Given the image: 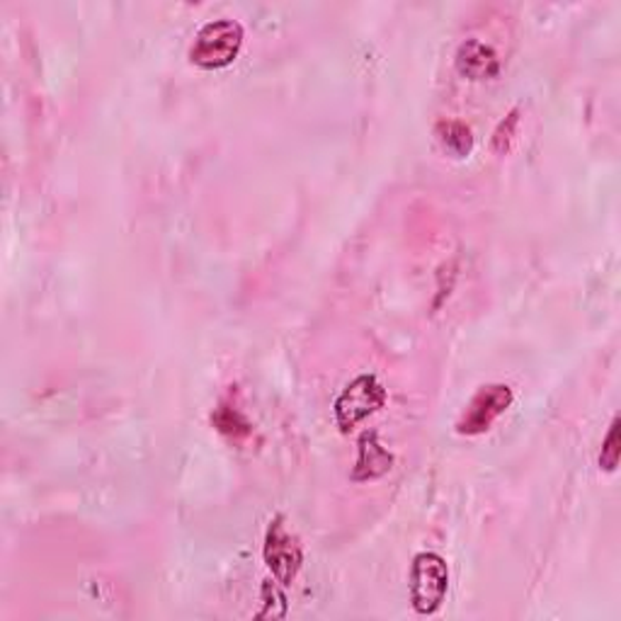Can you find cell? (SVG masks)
Listing matches in <instances>:
<instances>
[{"label":"cell","instance_id":"6","mask_svg":"<svg viewBox=\"0 0 621 621\" xmlns=\"http://www.w3.org/2000/svg\"><path fill=\"white\" fill-rule=\"evenodd\" d=\"M394 469V455L379 442L377 430H367L359 435L357 442V461L353 466V478L355 483H367L377 481V478L386 476Z\"/></svg>","mask_w":621,"mask_h":621},{"label":"cell","instance_id":"10","mask_svg":"<svg viewBox=\"0 0 621 621\" xmlns=\"http://www.w3.org/2000/svg\"><path fill=\"white\" fill-rule=\"evenodd\" d=\"M619 457H621V447H619V418L612 420L610 430L604 435L602 442V451H600V469L602 471H617L619 466Z\"/></svg>","mask_w":621,"mask_h":621},{"label":"cell","instance_id":"3","mask_svg":"<svg viewBox=\"0 0 621 621\" xmlns=\"http://www.w3.org/2000/svg\"><path fill=\"white\" fill-rule=\"evenodd\" d=\"M386 388L374 374H359V377H355L333 404L335 423H338L340 432H349L353 427L374 416V413H379L386 406Z\"/></svg>","mask_w":621,"mask_h":621},{"label":"cell","instance_id":"4","mask_svg":"<svg viewBox=\"0 0 621 621\" xmlns=\"http://www.w3.org/2000/svg\"><path fill=\"white\" fill-rule=\"evenodd\" d=\"M263 559L269 568V573L275 576L279 586L289 588L292 582L299 576L304 566V547L299 537L289 532L287 520L284 515L272 517V522L265 532V543H263Z\"/></svg>","mask_w":621,"mask_h":621},{"label":"cell","instance_id":"9","mask_svg":"<svg viewBox=\"0 0 621 621\" xmlns=\"http://www.w3.org/2000/svg\"><path fill=\"white\" fill-rule=\"evenodd\" d=\"M212 423L218 432L228 439H236V442H241V439H245V437H251V432H253L251 420L245 418L243 410L236 404H231V400H222V404H218V408L212 416Z\"/></svg>","mask_w":621,"mask_h":621},{"label":"cell","instance_id":"1","mask_svg":"<svg viewBox=\"0 0 621 621\" xmlns=\"http://www.w3.org/2000/svg\"><path fill=\"white\" fill-rule=\"evenodd\" d=\"M243 24L231 18H218L206 22L204 28L194 34V42L190 47V61L194 67L216 71L226 69L238 59L243 49Z\"/></svg>","mask_w":621,"mask_h":621},{"label":"cell","instance_id":"11","mask_svg":"<svg viewBox=\"0 0 621 621\" xmlns=\"http://www.w3.org/2000/svg\"><path fill=\"white\" fill-rule=\"evenodd\" d=\"M517 124H520V110H512L505 120L498 124V129L493 132V141H490V146H493L496 153L505 155L512 146V139L517 134Z\"/></svg>","mask_w":621,"mask_h":621},{"label":"cell","instance_id":"5","mask_svg":"<svg viewBox=\"0 0 621 621\" xmlns=\"http://www.w3.org/2000/svg\"><path fill=\"white\" fill-rule=\"evenodd\" d=\"M515 394L508 384H486L471 396L457 420V432L476 437L488 432L493 423L512 406Z\"/></svg>","mask_w":621,"mask_h":621},{"label":"cell","instance_id":"8","mask_svg":"<svg viewBox=\"0 0 621 621\" xmlns=\"http://www.w3.org/2000/svg\"><path fill=\"white\" fill-rule=\"evenodd\" d=\"M435 136L447 153L455 155V159H466L474 151V134L471 129L459 120H442L435 126Z\"/></svg>","mask_w":621,"mask_h":621},{"label":"cell","instance_id":"7","mask_svg":"<svg viewBox=\"0 0 621 621\" xmlns=\"http://www.w3.org/2000/svg\"><path fill=\"white\" fill-rule=\"evenodd\" d=\"M455 67L459 75L469 78V81H488V78H496L500 73V59L493 47L474 37L459 44Z\"/></svg>","mask_w":621,"mask_h":621},{"label":"cell","instance_id":"2","mask_svg":"<svg viewBox=\"0 0 621 621\" xmlns=\"http://www.w3.org/2000/svg\"><path fill=\"white\" fill-rule=\"evenodd\" d=\"M410 604L423 617L439 612L449 590V566L435 551H423L410 563Z\"/></svg>","mask_w":621,"mask_h":621}]
</instances>
